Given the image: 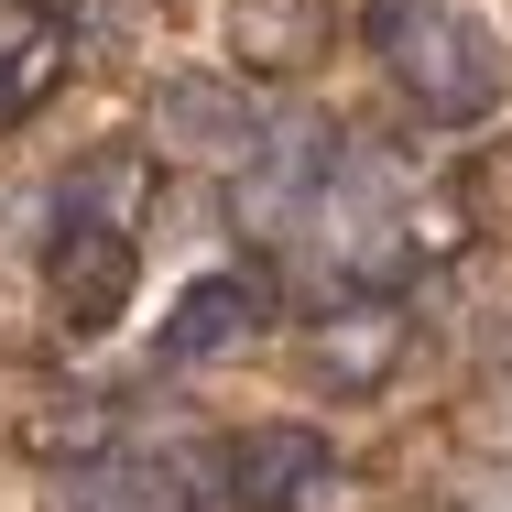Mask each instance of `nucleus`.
<instances>
[{"mask_svg":"<svg viewBox=\"0 0 512 512\" xmlns=\"http://www.w3.org/2000/svg\"><path fill=\"white\" fill-rule=\"evenodd\" d=\"M55 207H66V229H131V207H142V164H131V153H77L66 186H55Z\"/></svg>","mask_w":512,"mask_h":512,"instance_id":"9b49d317","label":"nucleus"},{"mask_svg":"<svg viewBox=\"0 0 512 512\" xmlns=\"http://www.w3.org/2000/svg\"><path fill=\"white\" fill-rule=\"evenodd\" d=\"M382 66H393L436 120H480V109L502 99V77H512L502 44H491L458 0H393V11H382Z\"/></svg>","mask_w":512,"mask_h":512,"instance_id":"f257e3e1","label":"nucleus"},{"mask_svg":"<svg viewBox=\"0 0 512 512\" xmlns=\"http://www.w3.org/2000/svg\"><path fill=\"white\" fill-rule=\"evenodd\" d=\"M229 55L251 77H306L327 55V0H229Z\"/></svg>","mask_w":512,"mask_h":512,"instance_id":"0eeeda50","label":"nucleus"},{"mask_svg":"<svg viewBox=\"0 0 512 512\" xmlns=\"http://www.w3.org/2000/svg\"><path fill=\"white\" fill-rule=\"evenodd\" d=\"M131 295V229H66L55 240V316L66 327H109Z\"/></svg>","mask_w":512,"mask_h":512,"instance_id":"6e6552de","label":"nucleus"},{"mask_svg":"<svg viewBox=\"0 0 512 512\" xmlns=\"http://www.w3.org/2000/svg\"><path fill=\"white\" fill-rule=\"evenodd\" d=\"M262 327V284L251 273H218V284H186V306L164 316V349L175 360H218V349H240Z\"/></svg>","mask_w":512,"mask_h":512,"instance_id":"9d476101","label":"nucleus"},{"mask_svg":"<svg viewBox=\"0 0 512 512\" xmlns=\"http://www.w3.org/2000/svg\"><path fill=\"white\" fill-rule=\"evenodd\" d=\"M33 99V77H22V66H11V55H0V120H11V109Z\"/></svg>","mask_w":512,"mask_h":512,"instance_id":"f8f14e48","label":"nucleus"},{"mask_svg":"<svg viewBox=\"0 0 512 512\" xmlns=\"http://www.w3.org/2000/svg\"><path fill=\"white\" fill-rule=\"evenodd\" d=\"M393 360H404V316L393 306H338L306 349V371L327 393H371V382H393Z\"/></svg>","mask_w":512,"mask_h":512,"instance_id":"1a4fd4ad","label":"nucleus"},{"mask_svg":"<svg viewBox=\"0 0 512 512\" xmlns=\"http://www.w3.org/2000/svg\"><path fill=\"white\" fill-rule=\"evenodd\" d=\"M306 240L338 262V273L393 262V251H404V186H393V164H382V153H338V175H327V197H316Z\"/></svg>","mask_w":512,"mask_h":512,"instance_id":"f03ea898","label":"nucleus"},{"mask_svg":"<svg viewBox=\"0 0 512 512\" xmlns=\"http://www.w3.org/2000/svg\"><path fill=\"white\" fill-rule=\"evenodd\" d=\"M316 153H327V131H316V120H284V142L229 175V218H240L251 240H306L316 197H327V175H338V164H316Z\"/></svg>","mask_w":512,"mask_h":512,"instance_id":"20e7f679","label":"nucleus"},{"mask_svg":"<svg viewBox=\"0 0 512 512\" xmlns=\"http://www.w3.org/2000/svg\"><path fill=\"white\" fill-rule=\"evenodd\" d=\"M327 480V436L316 425H240L218 458H207V491L229 512H295Z\"/></svg>","mask_w":512,"mask_h":512,"instance_id":"7ed1b4c3","label":"nucleus"},{"mask_svg":"<svg viewBox=\"0 0 512 512\" xmlns=\"http://www.w3.org/2000/svg\"><path fill=\"white\" fill-rule=\"evenodd\" d=\"M153 131H164V153H186L207 175H240L262 153V109L240 99L229 77H164L153 88Z\"/></svg>","mask_w":512,"mask_h":512,"instance_id":"39448f33","label":"nucleus"},{"mask_svg":"<svg viewBox=\"0 0 512 512\" xmlns=\"http://www.w3.org/2000/svg\"><path fill=\"white\" fill-rule=\"evenodd\" d=\"M469 512H480V502H469ZM502 512H512V480H502Z\"/></svg>","mask_w":512,"mask_h":512,"instance_id":"ddd939ff","label":"nucleus"},{"mask_svg":"<svg viewBox=\"0 0 512 512\" xmlns=\"http://www.w3.org/2000/svg\"><path fill=\"white\" fill-rule=\"evenodd\" d=\"M197 491H207L197 458H131V447H109V458H88L55 491V512H186Z\"/></svg>","mask_w":512,"mask_h":512,"instance_id":"423d86ee","label":"nucleus"}]
</instances>
